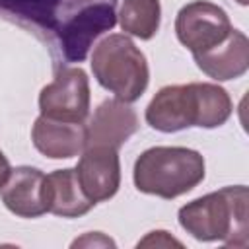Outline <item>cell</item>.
I'll use <instances>...</instances> for the list:
<instances>
[{
  "instance_id": "cell-1",
  "label": "cell",
  "mask_w": 249,
  "mask_h": 249,
  "mask_svg": "<svg viewBox=\"0 0 249 249\" xmlns=\"http://www.w3.org/2000/svg\"><path fill=\"white\" fill-rule=\"evenodd\" d=\"M231 97L218 84L191 82L161 88L146 107V123L160 132L189 126L216 128L231 117Z\"/></svg>"
},
{
  "instance_id": "cell-2",
  "label": "cell",
  "mask_w": 249,
  "mask_h": 249,
  "mask_svg": "<svg viewBox=\"0 0 249 249\" xmlns=\"http://www.w3.org/2000/svg\"><path fill=\"white\" fill-rule=\"evenodd\" d=\"M249 193L245 185L224 187L179 208V224L198 241H222L228 247L249 243Z\"/></svg>"
},
{
  "instance_id": "cell-3",
  "label": "cell",
  "mask_w": 249,
  "mask_h": 249,
  "mask_svg": "<svg viewBox=\"0 0 249 249\" xmlns=\"http://www.w3.org/2000/svg\"><path fill=\"white\" fill-rule=\"evenodd\" d=\"M119 0H60L56 29L47 47L54 68L82 62L93 41L117 23Z\"/></svg>"
},
{
  "instance_id": "cell-4",
  "label": "cell",
  "mask_w": 249,
  "mask_h": 249,
  "mask_svg": "<svg viewBox=\"0 0 249 249\" xmlns=\"http://www.w3.org/2000/svg\"><path fill=\"white\" fill-rule=\"evenodd\" d=\"M132 177L140 193L171 200L202 183L204 158L183 146H154L136 158Z\"/></svg>"
},
{
  "instance_id": "cell-5",
  "label": "cell",
  "mask_w": 249,
  "mask_h": 249,
  "mask_svg": "<svg viewBox=\"0 0 249 249\" xmlns=\"http://www.w3.org/2000/svg\"><path fill=\"white\" fill-rule=\"evenodd\" d=\"M91 72L101 88L124 103L140 99L150 80L144 53L123 33H113L97 43L91 54Z\"/></svg>"
},
{
  "instance_id": "cell-6",
  "label": "cell",
  "mask_w": 249,
  "mask_h": 249,
  "mask_svg": "<svg viewBox=\"0 0 249 249\" xmlns=\"http://www.w3.org/2000/svg\"><path fill=\"white\" fill-rule=\"evenodd\" d=\"M41 115L56 121L84 123L89 115V80L78 66H56L54 80L39 93Z\"/></svg>"
},
{
  "instance_id": "cell-7",
  "label": "cell",
  "mask_w": 249,
  "mask_h": 249,
  "mask_svg": "<svg viewBox=\"0 0 249 249\" xmlns=\"http://www.w3.org/2000/svg\"><path fill=\"white\" fill-rule=\"evenodd\" d=\"M231 29L226 10L208 0L189 2L175 18V35L193 54L220 45Z\"/></svg>"
},
{
  "instance_id": "cell-8",
  "label": "cell",
  "mask_w": 249,
  "mask_h": 249,
  "mask_svg": "<svg viewBox=\"0 0 249 249\" xmlns=\"http://www.w3.org/2000/svg\"><path fill=\"white\" fill-rule=\"evenodd\" d=\"M76 173L84 193L95 204L113 198L121 187L119 150L109 146H86Z\"/></svg>"
},
{
  "instance_id": "cell-9",
  "label": "cell",
  "mask_w": 249,
  "mask_h": 249,
  "mask_svg": "<svg viewBox=\"0 0 249 249\" xmlns=\"http://www.w3.org/2000/svg\"><path fill=\"white\" fill-rule=\"evenodd\" d=\"M136 111L121 99H105L86 126V146H109L119 150L138 130Z\"/></svg>"
},
{
  "instance_id": "cell-10",
  "label": "cell",
  "mask_w": 249,
  "mask_h": 249,
  "mask_svg": "<svg viewBox=\"0 0 249 249\" xmlns=\"http://www.w3.org/2000/svg\"><path fill=\"white\" fill-rule=\"evenodd\" d=\"M4 206L19 218H39L47 212L45 173L37 167H14L0 189Z\"/></svg>"
},
{
  "instance_id": "cell-11",
  "label": "cell",
  "mask_w": 249,
  "mask_h": 249,
  "mask_svg": "<svg viewBox=\"0 0 249 249\" xmlns=\"http://www.w3.org/2000/svg\"><path fill=\"white\" fill-rule=\"evenodd\" d=\"M33 146L51 160H68L80 156L86 148V124L56 121L45 115L37 117L31 128Z\"/></svg>"
},
{
  "instance_id": "cell-12",
  "label": "cell",
  "mask_w": 249,
  "mask_h": 249,
  "mask_svg": "<svg viewBox=\"0 0 249 249\" xmlns=\"http://www.w3.org/2000/svg\"><path fill=\"white\" fill-rule=\"evenodd\" d=\"M193 58L208 78L218 82L235 80L249 68V39L239 29H231L220 45L193 54Z\"/></svg>"
},
{
  "instance_id": "cell-13",
  "label": "cell",
  "mask_w": 249,
  "mask_h": 249,
  "mask_svg": "<svg viewBox=\"0 0 249 249\" xmlns=\"http://www.w3.org/2000/svg\"><path fill=\"white\" fill-rule=\"evenodd\" d=\"M60 0H0V19L21 27L47 47L56 29Z\"/></svg>"
},
{
  "instance_id": "cell-14",
  "label": "cell",
  "mask_w": 249,
  "mask_h": 249,
  "mask_svg": "<svg viewBox=\"0 0 249 249\" xmlns=\"http://www.w3.org/2000/svg\"><path fill=\"white\" fill-rule=\"evenodd\" d=\"M45 204L47 212L62 218L84 216L95 206V202L84 193L76 167L56 169L45 175Z\"/></svg>"
},
{
  "instance_id": "cell-15",
  "label": "cell",
  "mask_w": 249,
  "mask_h": 249,
  "mask_svg": "<svg viewBox=\"0 0 249 249\" xmlns=\"http://www.w3.org/2000/svg\"><path fill=\"white\" fill-rule=\"evenodd\" d=\"M119 23L126 35L138 37L142 41L152 39L161 21V6L160 0H123Z\"/></svg>"
},
{
  "instance_id": "cell-16",
  "label": "cell",
  "mask_w": 249,
  "mask_h": 249,
  "mask_svg": "<svg viewBox=\"0 0 249 249\" xmlns=\"http://www.w3.org/2000/svg\"><path fill=\"white\" fill-rule=\"evenodd\" d=\"M152 245H156V247H171V245L181 247V241L171 237L167 231L158 230V231H150L142 241H138V247H152Z\"/></svg>"
},
{
  "instance_id": "cell-17",
  "label": "cell",
  "mask_w": 249,
  "mask_h": 249,
  "mask_svg": "<svg viewBox=\"0 0 249 249\" xmlns=\"http://www.w3.org/2000/svg\"><path fill=\"white\" fill-rule=\"evenodd\" d=\"M115 247V241L105 237L101 231H91V233H86L84 237L72 241V247Z\"/></svg>"
},
{
  "instance_id": "cell-18",
  "label": "cell",
  "mask_w": 249,
  "mask_h": 249,
  "mask_svg": "<svg viewBox=\"0 0 249 249\" xmlns=\"http://www.w3.org/2000/svg\"><path fill=\"white\" fill-rule=\"evenodd\" d=\"M10 171H12L10 161H8V158H6V156L2 154V150H0V189H2V185L6 183V179H8Z\"/></svg>"
},
{
  "instance_id": "cell-19",
  "label": "cell",
  "mask_w": 249,
  "mask_h": 249,
  "mask_svg": "<svg viewBox=\"0 0 249 249\" xmlns=\"http://www.w3.org/2000/svg\"><path fill=\"white\" fill-rule=\"evenodd\" d=\"M237 2H239L241 6H245V4H247V0H237Z\"/></svg>"
}]
</instances>
